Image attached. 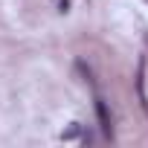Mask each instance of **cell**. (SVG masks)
Segmentation results:
<instances>
[{"mask_svg": "<svg viewBox=\"0 0 148 148\" xmlns=\"http://www.w3.org/2000/svg\"><path fill=\"white\" fill-rule=\"evenodd\" d=\"M145 3H148V0H145Z\"/></svg>", "mask_w": 148, "mask_h": 148, "instance_id": "2", "label": "cell"}, {"mask_svg": "<svg viewBox=\"0 0 148 148\" xmlns=\"http://www.w3.org/2000/svg\"><path fill=\"white\" fill-rule=\"evenodd\" d=\"M96 113H99V125H102V134L110 136L113 134V125H110V113H108V105L102 96H96Z\"/></svg>", "mask_w": 148, "mask_h": 148, "instance_id": "1", "label": "cell"}, {"mask_svg": "<svg viewBox=\"0 0 148 148\" xmlns=\"http://www.w3.org/2000/svg\"><path fill=\"white\" fill-rule=\"evenodd\" d=\"M145 41H148V38H145Z\"/></svg>", "mask_w": 148, "mask_h": 148, "instance_id": "3", "label": "cell"}]
</instances>
